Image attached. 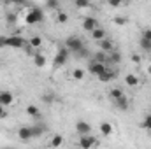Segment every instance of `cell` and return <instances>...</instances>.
I'll use <instances>...</instances> for the list:
<instances>
[{"mask_svg": "<svg viewBox=\"0 0 151 149\" xmlns=\"http://www.w3.org/2000/svg\"><path fill=\"white\" fill-rule=\"evenodd\" d=\"M14 102V95L11 91H0V105L2 107H7Z\"/></svg>", "mask_w": 151, "mask_h": 149, "instance_id": "30bf717a", "label": "cell"}, {"mask_svg": "<svg viewBox=\"0 0 151 149\" xmlns=\"http://www.w3.org/2000/svg\"><path fill=\"white\" fill-rule=\"evenodd\" d=\"M109 56V63H119L121 62V53L119 51H113L111 54H107Z\"/></svg>", "mask_w": 151, "mask_h": 149, "instance_id": "cb8c5ba5", "label": "cell"}, {"mask_svg": "<svg viewBox=\"0 0 151 149\" xmlns=\"http://www.w3.org/2000/svg\"><path fill=\"white\" fill-rule=\"evenodd\" d=\"M76 7H77V9H88V7H90V2H84V0H76Z\"/></svg>", "mask_w": 151, "mask_h": 149, "instance_id": "836d02e7", "label": "cell"}, {"mask_svg": "<svg viewBox=\"0 0 151 149\" xmlns=\"http://www.w3.org/2000/svg\"><path fill=\"white\" fill-rule=\"evenodd\" d=\"M25 39L19 37V35H12V37H5L2 40V44L4 46H9V47H16V49H19V47H23L25 46Z\"/></svg>", "mask_w": 151, "mask_h": 149, "instance_id": "5b68a950", "label": "cell"}, {"mask_svg": "<svg viewBox=\"0 0 151 149\" xmlns=\"http://www.w3.org/2000/svg\"><path fill=\"white\" fill-rule=\"evenodd\" d=\"M99 46H100V51H102V53H106V54L114 51V42L111 40V39H107V37L104 39L102 42H99Z\"/></svg>", "mask_w": 151, "mask_h": 149, "instance_id": "8fae6325", "label": "cell"}, {"mask_svg": "<svg viewBox=\"0 0 151 149\" xmlns=\"http://www.w3.org/2000/svg\"><path fill=\"white\" fill-rule=\"evenodd\" d=\"M144 130H151V112L150 114H146V117L142 119V125H141Z\"/></svg>", "mask_w": 151, "mask_h": 149, "instance_id": "83f0119b", "label": "cell"}, {"mask_svg": "<svg viewBox=\"0 0 151 149\" xmlns=\"http://www.w3.org/2000/svg\"><path fill=\"white\" fill-rule=\"evenodd\" d=\"M91 39H93L95 42H102V40L106 39V30H104V28H100V27H99V28H95V30L91 32Z\"/></svg>", "mask_w": 151, "mask_h": 149, "instance_id": "9a60e30c", "label": "cell"}, {"mask_svg": "<svg viewBox=\"0 0 151 149\" xmlns=\"http://www.w3.org/2000/svg\"><path fill=\"white\" fill-rule=\"evenodd\" d=\"M56 21H58V23H67V21H69V14L63 12V11H60V12L56 14Z\"/></svg>", "mask_w": 151, "mask_h": 149, "instance_id": "4316f807", "label": "cell"}, {"mask_svg": "<svg viewBox=\"0 0 151 149\" xmlns=\"http://www.w3.org/2000/svg\"><path fill=\"white\" fill-rule=\"evenodd\" d=\"M150 74H151V67H150Z\"/></svg>", "mask_w": 151, "mask_h": 149, "instance_id": "ab89813d", "label": "cell"}, {"mask_svg": "<svg viewBox=\"0 0 151 149\" xmlns=\"http://www.w3.org/2000/svg\"><path fill=\"white\" fill-rule=\"evenodd\" d=\"M114 23H116V25H125V23H127V19H125V18H121V16H118V18H114Z\"/></svg>", "mask_w": 151, "mask_h": 149, "instance_id": "e575fe53", "label": "cell"}, {"mask_svg": "<svg viewBox=\"0 0 151 149\" xmlns=\"http://www.w3.org/2000/svg\"><path fill=\"white\" fill-rule=\"evenodd\" d=\"M65 47L69 49L70 54H76L77 51H81L84 47V42H83V39L77 37V35H70V37H67V40H65Z\"/></svg>", "mask_w": 151, "mask_h": 149, "instance_id": "7a4b0ae2", "label": "cell"}, {"mask_svg": "<svg viewBox=\"0 0 151 149\" xmlns=\"http://www.w3.org/2000/svg\"><path fill=\"white\" fill-rule=\"evenodd\" d=\"M77 144H79L81 149H93L97 146V139H95L91 133H90V135H81L79 140H77Z\"/></svg>", "mask_w": 151, "mask_h": 149, "instance_id": "277c9868", "label": "cell"}, {"mask_svg": "<svg viewBox=\"0 0 151 149\" xmlns=\"http://www.w3.org/2000/svg\"><path fill=\"white\" fill-rule=\"evenodd\" d=\"M95 28H99V23H97V19L93 18V16H86V18H83V30H86V32H93Z\"/></svg>", "mask_w": 151, "mask_h": 149, "instance_id": "8992f818", "label": "cell"}, {"mask_svg": "<svg viewBox=\"0 0 151 149\" xmlns=\"http://www.w3.org/2000/svg\"><path fill=\"white\" fill-rule=\"evenodd\" d=\"M150 112H151V111H150Z\"/></svg>", "mask_w": 151, "mask_h": 149, "instance_id": "60d3db41", "label": "cell"}, {"mask_svg": "<svg viewBox=\"0 0 151 149\" xmlns=\"http://www.w3.org/2000/svg\"><path fill=\"white\" fill-rule=\"evenodd\" d=\"M4 149H16V148H12V146H7V148H4Z\"/></svg>", "mask_w": 151, "mask_h": 149, "instance_id": "f35d334b", "label": "cell"}, {"mask_svg": "<svg viewBox=\"0 0 151 149\" xmlns=\"http://www.w3.org/2000/svg\"><path fill=\"white\" fill-rule=\"evenodd\" d=\"M46 62H47V60H46L44 54H40V53H35V54H34V65H35V67H39V69L44 67Z\"/></svg>", "mask_w": 151, "mask_h": 149, "instance_id": "ac0fdd59", "label": "cell"}, {"mask_svg": "<svg viewBox=\"0 0 151 149\" xmlns=\"http://www.w3.org/2000/svg\"><path fill=\"white\" fill-rule=\"evenodd\" d=\"M83 77H84V70H83V69H76V70H72V79L81 81Z\"/></svg>", "mask_w": 151, "mask_h": 149, "instance_id": "f1b7e54d", "label": "cell"}, {"mask_svg": "<svg viewBox=\"0 0 151 149\" xmlns=\"http://www.w3.org/2000/svg\"><path fill=\"white\" fill-rule=\"evenodd\" d=\"M18 137H19L21 142H30V140L34 139V135H32V126H21V128L18 130Z\"/></svg>", "mask_w": 151, "mask_h": 149, "instance_id": "52a82bcc", "label": "cell"}, {"mask_svg": "<svg viewBox=\"0 0 151 149\" xmlns=\"http://www.w3.org/2000/svg\"><path fill=\"white\" fill-rule=\"evenodd\" d=\"M28 44H30L32 47H39V46L42 44V39L39 37V35H35V37H32L30 40H28Z\"/></svg>", "mask_w": 151, "mask_h": 149, "instance_id": "f546056e", "label": "cell"}, {"mask_svg": "<svg viewBox=\"0 0 151 149\" xmlns=\"http://www.w3.org/2000/svg\"><path fill=\"white\" fill-rule=\"evenodd\" d=\"M42 102L44 104H53L55 102V95L53 93H44L42 95Z\"/></svg>", "mask_w": 151, "mask_h": 149, "instance_id": "4dcf8cb0", "label": "cell"}, {"mask_svg": "<svg viewBox=\"0 0 151 149\" xmlns=\"http://www.w3.org/2000/svg\"><path fill=\"white\" fill-rule=\"evenodd\" d=\"M16 21H18V14H14V12H7L5 14V23L7 25H16Z\"/></svg>", "mask_w": 151, "mask_h": 149, "instance_id": "484cf974", "label": "cell"}, {"mask_svg": "<svg viewBox=\"0 0 151 149\" xmlns=\"http://www.w3.org/2000/svg\"><path fill=\"white\" fill-rule=\"evenodd\" d=\"M46 7H47V9H51V11H55V9H58V7H60V4H58L56 0H47Z\"/></svg>", "mask_w": 151, "mask_h": 149, "instance_id": "d6a6232c", "label": "cell"}, {"mask_svg": "<svg viewBox=\"0 0 151 149\" xmlns=\"http://www.w3.org/2000/svg\"><path fill=\"white\" fill-rule=\"evenodd\" d=\"M114 107L116 109H119V111H127L128 109V105H130V102H128V97L125 95V97H121V98H118V100H114L113 102Z\"/></svg>", "mask_w": 151, "mask_h": 149, "instance_id": "5bb4252c", "label": "cell"}, {"mask_svg": "<svg viewBox=\"0 0 151 149\" xmlns=\"http://www.w3.org/2000/svg\"><path fill=\"white\" fill-rule=\"evenodd\" d=\"M100 133H102L104 137H109V135L113 133V125L107 123V121H102V123H100Z\"/></svg>", "mask_w": 151, "mask_h": 149, "instance_id": "e0dca14e", "label": "cell"}, {"mask_svg": "<svg viewBox=\"0 0 151 149\" xmlns=\"http://www.w3.org/2000/svg\"><path fill=\"white\" fill-rule=\"evenodd\" d=\"M5 116H7V112H5V107H2V105H0V119H4Z\"/></svg>", "mask_w": 151, "mask_h": 149, "instance_id": "d590c367", "label": "cell"}, {"mask_svg": "<svg viewBox=\"0 0 151 149\" xmlns=\"http://www.w3.org/2000/svg\"><path fill=\"white\" fill-rule=\"evenodd\" d=\"M109 97H111V100H118V98H121V97H125V93H123V90H119V88H113L111 91H109Z\"/></svg>", "mask_w": 151, "mask_h": 149, "instance_id": "44dd1931", "label": "cell"}, {"mask_svg": "<svg viewBox=\"0 0 151 149\" xmlns=\"http://www.w3.org/2000/svg\"><path fill=\"white\" fill-rule=\"evenodd\" d=\"M141 39H144V40H151V28H142V32H141Z\"/></svg>", "mask_w": 151, "mask_h": 149, "instance_id": "1f68e13d", "label": "cell"}, {"mask_svg": "<svg viewBox=\"0 0 151 149\" xmlns=\"http://www.w3.org/2000/svg\"><path fill=\"white\" fill-rule=\"evenodd\" d=\"M76 132L79 133V135H90L91 133V125L88 123V121H77L76 123Z\"/></svg>", "mask_w": 151, "mask_h": 149, "instance_id": "9c48e42d", "label": "cell"}, {"mask_svg": "<svg viewBox=\"0 0 151 149\" xmlns=\"http://www.w3.org/2000/svg\"><path fill=\"white\" fill-rule=\"evenodd\" d=\"M114 77H116V72H114L113 69H109V67H107V69L99 75L97 79H99V81H102V82H109V81H113Z\"/></svg>", "mask_w": 151, "mask_h": 149, "instance_id": "7c38bea8", "label": "cell"}, {"mask_svg": "<svg viewBox=\"0 0 151 149\" xmlns=\"http://www.w3.org/2000/svg\"><path fill=\"white\" fill-rule=\"evenodd\" d=\"M109 5H111V7H119L121 2H109Z\"/></svg>", "mask_w": 151, "mask_h": 149, "instance_id": "74e56055", "label": "cell"}, {"mask_svg": "<svg viewBox=\"0 0 151 149\" xmlns=\"http://www.w3.org/2000/svg\"><path fill=\"white\" fill-rule=\"evenodd\" d=\"M139 46H141V49L144 51V53H151V40H144V39H141L139 40Z\"/></svg>", "mask_w": 151, "mask_h": 149, "instance_id": "d4e9b609", "label": "cell"}, {"mask_svg": "<svg viewBox=\"0 0 151 149\" xmlns=\"http://www.w3.org/2000/svg\"><path fill=\"white\" fill-rule=\"evenodd\" d=\"M27 114L32 116V117H40V111H39L37 105H28L27 107Z\"/></svg>", "mask_w": 151, "mask_h": 149, "instance_id": "7402d4cb", "label": "cell"}, {"mask_svg": "<svg viewBox=\"0 0 151 149\" xmlns=\"http://www.w3.org/2000/svg\"><path fill=\"white\" fill-rule=\"evenodd\" d=\"M125 82H127L130 88H135V86H139V77H137V75H134V74H127Z\"/></svg>", "mask_w": 151, "mask_h": 149, "instance_id": "d6986e66", "label": "cell"}, {"mask_svg": "<svg viewBox=\"0 0 151 149\" xmlns=\"http://www.w3.org/2000/svg\"><path fill=\"white\" fill-rule=\"evenodd\" d=\"M132 60H134L135 63H141V56H139V54H134V56H132Z\"/></svg>", "mask_w": 151, "mask_h": 149, "instance_id": "8d00e7d4", "label": "cell"}, {"mask_svg": "<svg viewBox=\"0 0 151 149\" xmlns=\"http://www.w3.org/2000/svg\"><path fill=\"white\" fill-rule=\"evenodd\" d=\"M69 49L67 47H60L58 49V53H56V56H55V60H53V65L58 69V67H62V65H65L67 63V60H69Z\"/></svg>", "mask_w": 151, "mask_h": 149, "instance_id": "3957f363", "label": "cell"}, {"mask_svg": "<svg viewBox=\"0 0 151 149\" xmlns=\"http://www.w3.org/2000/svg\"><path fill=\"white\" fill-rule=\"evenodd\" d=\"M42 19H44V11H42L40 7H32V9L27 12V16H25L27 25H37Z\"/></svg>", "mask_w": 151, "mask_h": 149, "instance_id": "6da1fadb", "label": "cell"}, {"mask_svg": "<svg viewBox=\"0 0 151 149\" xmlns=\"http://www.w3.org/2000/svg\"><path fill=\"white\" fill-rule=\"evenodd\" d=\"M106 69H107V65H104V63H97V62H90V65H88L90 74L95 75V77H99V75L106 70Z\"/></svg>", "mask_w": 151, "mask_h": 149, "instance_id": "ba28073f", "label": "cell"}, {"mask_svg": "<svg viewBox=\"0 0 151 149\" xmlns=\"http://www.w3.org/2000/svg\"><path fill=\"white\" fill-rule=\"evenodd\" d=\"M46 125L44 123H37V125H34L32 126V135H34V139H39V137H42L44 133H46Z\"/></svg>", "mask_w": 151, "mask_h": 149, "instance_id": "4fadbf2b", "label": "cell"}, {"mask_svg": "<svg viewBox=\"0 0 151 149\" xmlns=\"http://www.w3.org/2000/svg\"><path fill=\"white\" fill-rule=\"evenodd\" d=\"M91 62H97V63H104V65H107V63H109V56H107L106 53L99 51V53L93 54V60H91Z\"/></svg>", "mask_w": 151, "mask_h": 149, "instance_id": "2e32d148", "label": "cell"}, {"mask_svg": "<svg viewBox=\"0 0 151 149\" xmlns=\"http://www.w3.org/2000/svg\"><path fill=\"white\" fill-rule=\"evenodd\" d=\"M62 144H63V137H62V135H58V133H55V135L51 137L49 146H51V148H60Z\"/></svg>", "mask_w": 151, "mask_h": 149, "instance_id": "ffe728a7", "label": "cell"}, {"mask_svg": "<svg viewBox=\"0 0 151 149\" xmlns=\"http://www.w3.org/2000/svg\"><path fill=\"white\" fill-rule=\"evenodd\" d=\"M74 56L77 58V60H84V58H88V56H90V49H88V47L84 46V47H83L81 51H77V53H76Z\"/></svg>", "mask_w": 151, "mask_h": 149, "instance_id": "603a6c76", "label": "cell"}]
</instances>
